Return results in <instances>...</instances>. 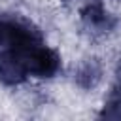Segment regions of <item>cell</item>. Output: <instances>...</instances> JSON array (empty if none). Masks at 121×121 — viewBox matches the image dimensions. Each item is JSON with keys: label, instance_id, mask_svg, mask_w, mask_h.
<instances>
[{"label": "cell", "instance_id": "8", "mask_svg": "<svg viewBox=\"0 0 121 121\" xmlns=\"http://www.w3.org/2000/svg\"><path fill=\"white\" fill-rule=\"evenodd\" d=\"M4 17H6V11H0V45H2V28H4Z\"/></svg>", "mask_w": 121, "mask_h": 121}, {"label": "cell", "instance_id": "1", "mask_svg": "<svg viewBox=\"0 0 121 121\" xmlns=\"http://www.w3.org/2000/svg\"><path fill=\"white\" fill-rule=\"evenodd\" d=\"M79 23L91 38H106L119 26V17L106 9L100 0H91L79 8Z\"/></svg>", "mask_w": 121, "mask_h": 121}, {"label": "cell", "instance_id": "7", "mask_svg": "<svg viewBox=\"0 0 121 121\" xmlns=\"http://www.w3.org/2000/svg\"><path fill=\"white\" fill-rule=\"evenodd\" d=\"M64 4H68V6H78V8H81V6H85L87 2H91V0H62Z\"/></svg>", "mask_w": 121, "mask_h": 121}, {"label": "cell", "instance_id": "3", "mask_svg": "<svg viewBox=\"0 0 121 121\" xmlns=\"http://www.w3.org/2000/svg\"><path fill=\"white\" fill-rule=\"evenodd\" d=\"M28 78L30 74L23 53L11 47H4L0 53V83L6 87H19L26 83Z\"/></svg>", "mask_w": 121, "mask_h": 121}, {"label": "cell", "instance_id": "4", "mask_svg": "<svg viewBox=\"0 0 121 121\" xmlns=\"http://www.w3.org/2000/svg\"><path fill=\"white\" fill-rule=\"evenodd\" d=\"M102 76H104V66L96 57H87L79 60L78 66L74 68V83L83 91L95 89L102 81Z\"/></svg>", "mask_w": 121, "mask_h": 121}, {"label": "cell", "instance_id": "6", "mask_svg": "<svg viewBox=\"0 0 121 121\" xmlns=\"http://www.w3.org/2000/svg\"><path fill=\"white\" fill-rule=\"evenodd\" d=\"M110 95L121 98V62H119V66H117V70H115V78H113V85H112Z\"/></svg>", "mask_w": 121, "mask_h": 121}, {"label": "cell", "instance_id": "5", "mask_svg": "<svg viewBox=\"0 0 121 121\" xmlns=\"http://www.w3.org/2000/svg\"><path fill=\"white\" fill-rule=\"evenodd\" d=\"M98 117L102 119H115V121H121V98L117 96H108V100L104 102Z\"/></svg>", "mask_w": 121, "mask_h": 121}, {"label": "cell", "instance_id": "2", "mask_svg": "<svg viewBox=\"0 0 121 121\" xmlns=\"http://www.w3.org/2000/svg\"><path fill=\"white\" fill-rule=\"evenodd\" d=\"M21 53L26 60V68H28L30 78L53 79L62 70V60H60L59 51L49 47L45 42H40V43L32 45L26 51H21Z\"/></svg>", "mask_w": 121, "mask_h": 121}]
</instances>
